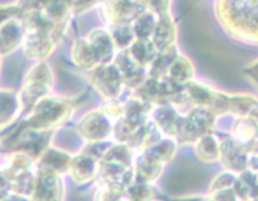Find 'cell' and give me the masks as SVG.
<instances>
[{
	"label": "cell",
	"mask_w": 258,
	"mask_h": 201,
	"mask_svg": "<svg viewBox=\"0 0 258 201\" xmlns=\"http://www.w3.org/2000/svg\"><path fill=\"white\" fill-rule=\"evenodd\" d=\"M23 31L19 20L8 19L0 24V54H10L15 50L23 38Z\"/></svg>",
	"instance_id": "cell-1"
},
{
	"label": "cell",
	"mask_w": 258,
	"mask_h": 201,
	"mask_svg": "<svg viewBox=\"0 0 258 201\" xmlns=\"http://www.w3.org/2000/svg\"><path fill=\"white\" fill-rule=\"evenodd\" d=\"M19 110V98L10 90H0V128L15 120Z\"/></svg>",
	"instance_id": "cell-2"
},
{
	"label": "cell",
	"mask_w": 258,
	"mask_h": 201,
	"mask_svg": "<svg viewBox=\"0 0 258 201\" xmlns=\"http://www.w3.org/2000/svg\"><path fill=\"white\" fill-rule=\"evenodd\" d=\"M0 201H27V200L24 198L23 194L11 192V193H6L4 196H2V197H0Z\"/></svg>",
	"instance_id": "cell-3"
}]
</instances>
